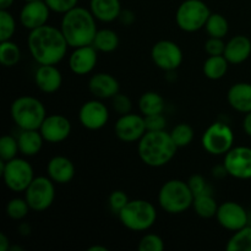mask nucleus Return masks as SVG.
<instances>
[{
  "instance_id": "1",
  "label": "nucleus",
  "mask_w": 251,
  "mask_h": 251,
  "mask_svg": "<svg viewBox=\"0 0 251 251\" xmlns=\"http://www.w3.org/2000/svg\"><path fill=\"white\" fill-rule=\"evenodd\" d=\"M27 47L38 65H56L65 58L69 44L60 28L44 25L29 31Z\"/></svg>"
},
{
  "instance_id": "2",
  "label": "nucleus",
  "mask_w": 251,
  "mask_h": 251,
  "mask_svg": "<svg viewBox=\"0 0 251 251\" xmlns=\"http://www.w3.org/2000/svg\"><path fill=\"white\" fill-rule=\"evenodd\" d=\"M90 9L76 6L63 15L60 29L71 48L91 46L97 33V24Z\"/></svg>"
},
{
  "instance_id": "3",
  "label": "nucleus",
  "mask_w": 251,
  "mask_h": 251,
  "mask_svg": "<svg viewBox=\"0 0 251 251\" xmlns=\"http://www.w3.org/2000/svg\"><path fill=\"white\" fill-rule=\"evenodd\" d=\"M178 146L174 144L171 132L146 131L137 142V153L146 166L159 168L168 164L176 156Z\"/></svg>"
},
{
  "instance_id": "4",
  "label": "nucleus",
  "mask_w": 251,
  "mask_h": 251,
  "mask_svg": "<svg viewBox=\"0 0 251 251\" xmlns=\"http://www.w3.org/2000/svg\"><path fill=\"white\" fill-rule=\"evenodd\" d=\"M194 194L188 181L171 179L161 186L158 193V203L164 212L169 215H180L193 207Z\"/></svg>"
},
{
  "instance_id": "5",
  "label": "nucleus",
  "mask_w": 251,
  "mask_h": 251,
  "mask_svg": "<svg viewBox=\"0 0 251 251\" xmlns=\"http://www.w3.org/2000/svg\"><path fill=\"white\" fill-rule=\"evenodd\" d=\"M10 113L16 126L21 130H39L47 117L42 100L32 96L16 98L12 102Z\"/></svg>"
},
{
  "instance_id": "6",
  "label": "nucleus",
  "mask_w": 251,
  "mask_h": 251,
  "mask_svg": "<svg viewBox=\"0 0 251 251\" xmlns=\"http://www.w3.org/2000/svg\"><path fill=\"white\" fill-rule=\"evenodd\" d=\"M120 222L132 232L149 230L157 221V211L153 203L142 199L130 200L118 215Z\"/></svg>"
},
{
  "instance_id": "7",
  "label": "nucleus",
  "mask_w": 251,
  "mask_h": 251,
  "mask_svg": "<svg viewBox=\"0 0 251 251\" xmlns=\"http://www.w3.org/2000/svg\"><path fill=\"white\" fill-rule=\"evenodd\" d=\"M0 173L6 188L14 193H25L34 179L33 167L27 159L19 157L7 162L0 159Z\"/></svg>"
},
{
  "instance_id": "8",
  "label": "nucleus",
  "mask_w": 251,
  "mask_h": 251,
  "mask_svg": "<svg viewBox=\"0 0 251 251\" xmlns=\"http://www.w3.org/2000/svg\"><path fill=\"white\" fill-rule=\"evenodd\" d=\"M211 14L202 0H184L176 12V21L181 31L193 33L205 27Z\"/></svg>"
},
{
  "instance_id": "9",
  "label": "nucleus",
  "mask_w": 251,
  "mask_h": 251,
  "mask_svg": "<svg viewBox=\"0 0 251 251\" xmlns=\"http://www.w3.org/2000/svg\"><path fill=\"white\" fill-rule=\"evenodd\" d=\"M201 145L207 153L222 156L234 147V134L232 127L222 122H215L205 130L201 137Z\"/></svg>"
},
{
  "instance_id": "10",
  "label": "nucleus",
  "mask_w": 251,
  "mask_h": 251,
  "mask_svg": "<svg viewBox=\"0 0 251 251\" xmlns=\"http://www.w3.org/2000/svg\"><path fill=\"white\" fill-rule=\"evenodd\" d=\"M25 199L32 211L43 212L48 210L55 199V186L49 176H34L25 191Z\"/></svg>"
},
{
  "instance_id": "11",
  "label": "nucleus",
  "mask_w": 251,
  "mask_h": 251,
  "mask_svg": "<svg viewBox=\"0 0 251 251\" xmlns=\"http://www.w3.org/2000/svg\"><path fill=\"white\" fill-rule=\"evenodd\" d=\"M151 58L157 68L167 73H172L183 63V50L176 42L162 39L156 42L152 47Z\"/></svg>"
},
{
  "instance_id": "12",
  "label": "nucleus",
  "mask_w": 251,
  "mask_h": 251,
  "mask_svg": "<svg viewBox=\"0 0 251 251\" xmlns=\"http://www.w3.org/2000/svg\"><path fill=\"white\" fill-rule=\"evenodd\" d=\"M223 164L228 176L239 180H249L251 179V147H232L225 154Z\"/></svg>"
},
{
  "instance_id": "13",
  "label": "nucleus",
  "mask_w": 251,
  "mask_h": 251,
  "mask_svg": "<svg viewBox=\"0 0 251 251\" xmlns=\"http://www.w3.org/2000/svg\"><path fill=\"white\" fill-rule=\"evenodd\" d=\"M78 120L85 129L92 131L100 130L109 120V110L107 105L98 98L87 100L78 110Z\"/></svg>"
},
{
  "instance_id": "14",
  "label": "nucleus",
  "mask_w": 251,
  "mask_h": 251,
  "mask_svg": "<svg viewBox=\"0 0 251 251\" xmlns=\"http://www.w3.org/2000/svg\"><path fill=\"white\" fill-rule=\"evenodd\" d=\"M216 218L221 227L230 232H237L249 223V215L247 210L234 201H226L221 203L218 206Z\"/></svg>"
},
{
  "instance_id": "15",
  "label": "nucleus",
  "mask_w": 251,
  "mask_h": 251,
  "mask_svg": "<svg viewBox=\"0 0 251 251\" xmlns=\"http://www.w3.org/2000/svg\"><path fill=\"white\" fill-rule=\"evenodd\" d=\"M146 131L144 115L132 113L120 115L114 124L115 136L123 142H139Z\"/></svg>"
},
{
  "instance_id": "16",
  "label": "nucleus",
  "mask_w": 251,
  "mask_h": 251,
  "mask_svg": "<svg viewBox=\"0 0 251 251\" xmlns=\"http://www.w3.org/2000/svg\"><path fill=\"white\" fill-rule=\"evenodd\" d=\"M44 141L49 144H60L65 141L71 134V123L65 115H47L43 124L39 127Z\"/></svg>"
},
{
  "instance_id": "17",
  "label": "nucleus",
  "mask_w": 251,
  "mask_h": 251,
  "mask_svg": "<svg viewBox=\"0 0 251 251\" xmlns=\"http://www.w3.org/2000/svg\"><path fill=\"white\" fill-rule=\"evenodd\" d=\"M50 9L44 0L27 1L20 11V22L28 31L39 28L47 25Z\"/></svg>"
},
{
  "instance_id": "18",
  "label": "nucleus",
  "mask_w": 251,
  "mask_h": 251,
  "mask_svg": "<svg viewBox=\"0 0 251 251\" xmlns=\"http://www.w3.org/2000/svg\"><path fill=\"white\" fill-rule=\"evenodd\" d=\"M97 49L91 46L74 48L73 53L69 58V68L75 75L85 76L95 70L98 61Z\"/></svg>"
},
{
  "instance_id": "19",
  "label": "nucleus",
  "mask_w": 251,
  "mask_h": 251,
  "mask_svg": "<svg viewBox=\"0 0 251 251\" xmlns=\"http://www.w3.org/2000/svg\"><path fill=\"white\" fill-rule=\"evenodd\" d=\"M88 91L98 100H112L120 92V83L108 73H97L88 80Z\"/></svg>"
},
{
  "instance_id": "20",
  "label": "nucleus",
  "mask_w": 251,
  "mask_h": 251,
  "mask_svg": "<svg viewBox=\"0 0 251 251\" xmlns=\"http://www.w3.org/2000/svg\"><path fill=\"white\" fill-rule=\"evenodd\" d=\"M34 83L43 93H55L63 85V75L56 65H39L34 73Z\"/></svg>"
},
{
  "instance_id": "21",
  "label": "nucleus",
  "mask_w": 251,
  "mask_h": 251,
  "mask_svg": "<svg viewBox=\"0 0 251 251\" xmlns=\"http://www.w3.org/2000/svg\"><path fill=\"white\" fill-rule=\"evenodd\" d=\"M47 174L55 184L70 183L75 176V166L73 161L65 156H54L47 164Z\"/></svg>"
},
{
  "instance_id": "22",
  "label": "nucleus",
  "mask_w": 251,
  "mask_h": 251,
  "mask_svg": "<svg viewBox=\"0 0 251 251\" xmlns=\"http://www.w3.org/2000/svg\"><path fill=\"white\" fill-rule=\"evenodd\" d=\"M223 55L232 65H239L247 61L251 55V41L249 37L243 36V34L232 37L226 43Z\"/></svg>"
},
{
  "instance_id": "23",
  "label": "nucleus",
  "mask_w": 251,
  "mask_h": 251,
  "mask_svg": "<svg viewBox=\"0 0 251 251\" xmlns=\"http://www.w3.org/2000/svg\"><path fill=\"white\" fill-rule=\"evenodd\" d=\"M228 103L234 110L239 113L251 112V83L237 82L228 90Z\"/></svg>"
},
{
  "instance_id": "24",
  "label": "nucleus",
  "mask_w": 251,
  "mask_h": 251,
  "mask_svg": "<svg viewBox=\"0 0 251 251\" xmlns=\"http://www.w3.org/2000/svg\"><path fill=\"white\" fill-rule=\"evenodd\" d=\"M90 10L97 21L109 24L119 19L123 9L120 0H90Z\"/></svg>"
},
{
  "instance_id": "25",
  "label": "nucleus",
  "mask_w": 251,
  "mask_h": 251,
  "mask_svg": "<svg viewBox=\"0 0 251 251\" xmlns=\"http://www.w3.org/2000/svg\"><path fill=\"white\" fill-rule=\"evenodd\" d=\"M20 153L24 157H34L41 152L44 139L39 130H21L17 136Z\"/></svg>"
},
{
  "instance_id": "26",
  "label": "nucleus",
  "mask_w": 251,
  "mask_h": 251,
  "mask_svg": "<svg viewBox=\"0 0 251 251\" xmlns=\"http://www.w3.org/2000/svg\"><path fill=\"white\" fill-rule=\"evenodd\" d=\"M164 108H166V102L163 97L154 91L145 92L139 100V109L144 117L163 113Z\"/></svg>"
},
{
  "instance_id": "27",
  "label": "nucleus",
  "mask_w": 251,
  "mask_h": 251,
  "mask_svg": "<svg viewBox=\"0 0 251 251\" xmlns=\"http://www.w3.org/2000/svg\"><path fill=\"white\" fill-rule=\"evenodd\" d=\"M228 66H229V63L225 58V55L208 56L202 65L203 75L208 80H221L227 74Z\"/></svg>"
},
{
  "instance_id": "28",
  "label": "nucleus",
  "mask_w": 251,
  "mask_h": 251,
  "mask_svg": "<svg viewBox=\"0 0 251 251\" xmlns=\"http://www.w3.org/2000/svg\"><path fill=\"white\" fill-rule=\"evenodd\" d=\"M218 203L216 199L213 198L212 193L201 194L194 198L193 207L195 210V213L201 218H212L216 217V213L218 210Z\"/></svg>"
},
{
  "instance_id": "29",
  "label": "nucleus",
  "mask_w": 251,
  "mask_h": 251,
  "mask_svg": "<svg viewBox=\"0 0 251 251\" xmlns=\"http://www.w3.org/2000/svg\"><path fill=\"white\" fill-rule=\"evenodd\" d=\"M92 46L100 53H112L119 47V37L113 29L100 28L96 33Z\"/></svg>"
},
{
  "instance_id": "30",
  "label": "nucleus",
  "mask_w": 251,
  "mask_h": 251,
  "mask_svg": "<svg viewBox=\"0 0 251 251\" xmlns=\"http://www.w3.org/2000/svg\"><path fill=\"white\" fill-rule=\"evenodd\" d=\"M21 60V49L15 42L2 41L0 43V63L5 68H12Z\"/></svg>"
},
{
  "instance_id": "31",
  "label": "nucleus",
  "mask_w": 251,
  "mask_h": 251,
  "mask_svg": "<svg viewBox=\"0 0 251 251\" xmlns=\"http://www.w3.org/2000/svg\"><path fill=\"white\" fill-rule=\"evenodd\" d=\"M226 250L228 251H251V227L245 226L242 229L234 232L229 238Z\"/></svg>"
},
{
  "instance_id": "32",
  "label": "nucleus",
  "mask_w": 251,
  "mask_h": 251,
  "mask_svg": "<svg viewBox=\"0 0 251 251\" xmlns=\"http://www.w3.org/2000/svg\"><path fill=\"white\" fill-rule=\"evenodd\" d=\"M205 28L210 37L225 38L227 36L228 31H229V24H228L227 19L223 15L215 12V14L210 15L205 25Z\"/></svg>"
},
{
  "instance_id": "33",
  "label": "nucleus",
  "mask_w": 251,
  "mask_h": 251,
  "mask_svg": "<svg viewBox=\"0 0 251 251\" xmlns=\"http://www.w3.org/2000/svg\"><path fill=\"white\" fill-rule=\"evenodd\" d=\"M194 129L186 123H180L176 125L171 131V136L173 139L174 144L178 146V149L186 147L193 142L194 140Z\"/></svg>"
},
{
  "instance_id": "34",
  "label": "nucleus",
  "mask_w": 251,
  "mask_h": 251,
  "mask_svg": "<svg viewBox=\"0 0 251 251\" xmlns=\"http://www.w3.org/2000/svg\"><path fill=\"white\" fill-rule=\"evenodd\" d=\"M29 210V205L27 203L26 199H22V198H14L11 200L7 201L6 203V215L7 217H10L11 220L14 221H21L28 215Z\"/></svg>"
},
{
  "instance_id": "35",
  "label": "nucleus",
  "mask_w": 251,
  "mask_h": 251,
  "mask_svg": "<svg viewBox=\"0 0 251 251\" xmlns=\"http://www.w3.org/2000/svg\"><path fill=\"white\" fill-rule=\"evenodd\" d=\"M16 31V21L9 10H0V42L10 41Z\"/></svg>"
},
{
  "instance_id": "36",
  "label": "nucleus",
  "mask_w": 251,
  "mask_h": 251,
  "mask_svg": "<svg viewBox=\"0 0 251 251\" xmlns=\"http://www.w3.org/2000/svg\"><path fill=\"white\" fill-rule=\"evenodd\" d=\"M19 152V142H17V139H15L14 136L4 135L0 139V159L7 162L17 157Z\"/></svg>"
},
{
  "instance_id": "37",
  "label": "nucleus",
  "mask_w": 251,
  "mask_h": 251,
  "mask_svg": "<svg viewBox=\"0 0 251 251\" xmlns=\"http://www.w3.org/2000/svg\"><path fill=\"white\" fill-rule=\"evenodd\" d=\"M137 249L140 251H162L164 249V242L159 235L149 233L141 238Z\"/></svg>"
},
{
  "instance_id": "38",
  "label": "nucleus",
  "mask_w": 251,
  "mask_h": 251,
  "mask_svg": "<svg viewBox=\"0 0 251 251\" xmlns=\"http://www.w3.org/2000/svg\"><path fill=\"white\" fill-rule=\"evenodd\" d=\"M129 201V198H127V195L123 190H114L113 193H110L109 198H108V203H109L110 210L117 216L127 205Z\"/></svg>"
},
{
  "instance_id": "39",
  "label": "nucleus",
  "mask_w": 251,
  "mask_h": 251,
  "mask_svg": "<svg viewBox=\"0 0 251 251\" xmlns=\"http://www.w3.org/2000/svg\"><path fill=\"white\" fill-rule=\"evenodd\" d=\"M112 107L119 115L129 114L132 110V102L126 95L119 92L112 98Z\"/></svg>"
},
{
  "instance_id": "40",
  "label": "nucleus",
  "mask_w": 251,
  "mask_h": 251,
  "mask_svg": "<svg viewBox=\"0 0 251 251\" xmlns=\"http://www.w3.org/2000/svg\"><path fill=\"white\" fill-rule=\"evenodd\" d=\"M50 11L56 14H66L71 9L77 6L78 0H44Z\"/></svg>"
},
{
  "instance_id": "41",
  "label": "nucleus",
  "mask_w": 251,
  "mask_h": 251,
  "mask_svg": "<svg viewBox=\"0 0 251 251\" xmlns=\"http://www.w3.org/2000/svg\"><path fill=\"white\" fill-rule=\"evenodd\" d=\"M188 185L190 188V190L193 191L194 196H198L201 195V194L211 191L206 179L202 176H200V174H194V176H191L188 180Z\"/></svg>"
},
{
  "instance_id": "42",
  "label": "nucleus",
  "mask_w": 251,
  "mask_h": 251,
  "mask_svg": "<svg viewBox=\"0 0 251 251\" xmlns=\"http://www.w3.org/2000/svg\"><path fill=\"white\" fill-rule=\"evenodd\" d=\"M145 124H146L147 131H162V130H166L167 119L163 113L146 115L145 117Z\"/></svg>"
},
{
  "instance_id": "43",
  "label": "nucleus",
  "mask_w": 251,
  "mask_h": 251,
  "mask_svg": "<svg viewBox=\"0 0 251 251\" xmlns=\"http://www.w3.org/2000/svg\"><path fill=\"white\" fill-rule=\"evenodd\" d=\"M226 43L223 38H215V37H210L207 41L205 42V51L207 53L208 56L215 55H223L225 54Z\"/></svg>"
},
{
  "instance_id": "44",
  "label": "nucleus",
  "mask_w": 251,
  "mask_h": 251,
  "mask_svg": "<svg viewBox=\"0 0 251 251\" xmlns=\"http://www.w3.org/2000/svg\"><path fill=\"white\" fill-rule=\"evenodd\" d=\"M119 20L122 22V25L124 26H131L132 24L135 22V14L131 11V10H126V9H123L122 12L119 15Z\"/></svg>"
},
{
  "instance_id": "45",
  "label": "nucleus",
  "mask_w": 251,
  "mask_h": 251,
  "mask_svg": "<svg viewBox=\"0 0 251 251\" xmlns=\"http://www.w3.org/2000/svg\"><path fill=\"white\" fill-rule=\"evenodd\" d=\"M212 174L215 178H218V179H222V178H225L226 176H228L227 169H226L225 164H222V166H216L215 168L212 169Z\"/></svg>"
},
{
  "instance_id": "46",
  "label": "nucleus",
  "mask_w": 251,
  "mask_h": 251,
  "mask_svg": "<svg viewBox=\"0 0 251 251\" xmlns=\"http://www.w3.org/2000/svg\"><path fill=\"white\" fill-rule=\"evenodd\" d=\"M243 130L248 136L251 137V112L245 114L244 120H243Z\"/></svg>"
},
{
  "instance_id": "47",
  "label": "nucleus",
  "mask_w": 251,
  "mask_h": 251,
  "mask_svg": "<svg viewBox=\"0 0 251 251\" xmlns=\"http://www.w3.org/2000/svg\"><path fill=\"white\" fill-rule=\"evenodd\" d=\"M10 239L5 233H0V251H7L10 250Z\"/></svg>"
},
{
  "instance_id": "48",
  "label": "nucleus",
  "mask_w": 251,
  "mask_h": 251,
  "mask_svg": "<svg viewBox=\"0 0 251 251\" xmlns=\"http://www.w3.org/2000/svg\"><path fill=\"white\" fill-rule=\"evenodd\" d=\"M19 233L21 235H24V237H27V235L31 234V226L26 222L21 223V225L19 226Z\"/></svg>"
},
{
  "instance_id": "49",
  "label": "nucleus",
  "mask_w": 251,
  "mask_h": 251,
  "mask_svg": "<svg viewBox=\"0 0 251 251\" xmlns=\"http://www.w3.org/2000/svg\"><path fill=\"white\" fill-rule=\"evenodd\" d=\"M15 0H0V10H9Z\"/></svg>"
},
{
  "instance_id": "50",
  "label": "nucleus",
  "mask_w": 251,
  "mask_h": 251,
  "mask_svg": "<svg viewBox=\"0 0 251 251\" xmlns=\"http://www.w3.org/2000/svg\"><path fill=\"white\" fill-rule=\"evenodd\" d=\"M87 251H108V249L102 245H93V247L88 248Z\"/></svg>"
},
{
  "instance_id": "51",
  "label": "nucleus",
  "mask_w": 251,
  "mask_h": 251,
  "mask_svg": "<svg viewBox=\"0 0 251 251\" xmlns=\"http://www.w3.org/2000/svg\"><path fill=\"white\" fill-rule=\"evenodd\" d=\"M27 1H37V0H25V2H27Z\"/></svg>"
}]
</instances>
